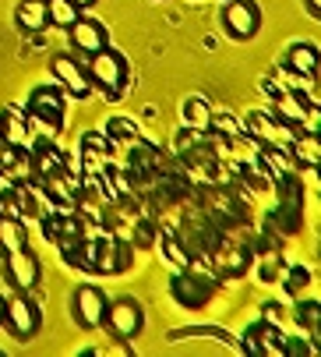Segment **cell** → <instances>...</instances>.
<instances>
[{"mask_svg":"<svg viewBox=\"0 0 321 357\" xmlns=\"http://www.w3.org/2000/svg\"><path fill=\"white\" fill-rule=\"evenodd\" d=\"M307 8H311V15L318 18V15H321V0H307Z\"/></svg>","mask_w":321,"mask_h":357,"instance_id":"obj_33","label":"cell"},{"mask_svg":"<svg viewBox=\"0 0 321 357\" xmlns=\"http://www.w3.org/2000/svg\"><path fill=\"white\" fill-rule=\"evenodd\" d=\"M102 322L110 326L113 340H131V336H138V329H141L145 315H141V308H138V301L120 297V301H113V304H106Z\"/></svg>","mask_w":321,"mask_h":357,"instance_id":"obj_4","label":"cell"},{"mask_svg":"<svg viewBox=\"0 0 321 357\" xmlns=\"http://www.w3.org/2000/svg\"><path fill=\"white\" fill-rule=\"evenodd\" d=\"M88 78L92 85H99L110 99H117L127 85V61L117 54V50H95V54L88 57Z\"/></svg>","mask_w":321,"mask_h":357,"instance_id":"obj_1","label":"cell"},{"mask_svg":"<svg viewBox=\"0 0 321 357\" xmlns=\"http://www.w3.org/2000/svg\"><path fill=\"white\" fill-rule=\"evenodd\" d=\"M290 156H293L297 167H318V135L300 131L290 145Z\"/></svg>","mask_w":321,"mask_h":357,"instance_id":"obj_21","label":"cell"},{"mask_svg":"<svg viewBox=\"0 0 321 357\" xmlns=\"http://www.w3.org/2000/svg\"><path fill=\"white\" fill-rule=\"evenodd\" d=\"M64 163H68V160L61 156V149H57V145H49V142H39V145L32 149V167H36V181H42V177H53V174L68 170Z\"/></svg>","mask_w":321,"mask_h":357,"instance_id":"obj_15","label":"cell"},{"mask_svg":"<svg viewBox=\"0 0 321 357\" xmlns=\"http://www.w3.org/2000/svg\"><path fill=\"white\" fill-rule=\"evenodd\" d=\"M223 25L233 39H251L261 29V11L254 0H230L223 11Z\"/></svg>","mask_w":321,"mask_h":357,"instance_id":"obj_7","label":"cell"},{"mask_svg":"<svg viewBox=\"0 0 321 357\" xmlns=\"http://www.w3.org/2000/svg\"><path fill=\"white\" fill-rule=\"evenodd\" d=\"M131 163H134L138 174H152V170L159 167V152H155L152 145H145V149L138 145V149H134V156H131Z\"/></svg>","mask_w":321,"mask_h":357,"instance_id":"obj_27","label":"cell"},{"mask_svg":"<svg viewBox=\"0 0 321 357\" xmlns=\"http://www.w3.org/2000/svg\"><path fill=\"white\" fill-rule=\"evenodd\" d=\"M68 32H71L75 50H81V54H95V50L106 46V29L99 22H92V18H78Z\"/></svg>","mask_w":321,"mask_h":357,"instance_id":"obj_14","label":"cell"},{"mask_svg":"<svg viewBox=\"0 0 321 357\" xmlns=\"http://www.w3.org/2000/svg\"><path fill=\"white\" fill-rule=\"evenodd\" d=\"M8 184H11V181L4 177V170H0V195H4V191H8Z\"/></svg>","mask_w":321,"mask_h":357,"instance_id":"obj_34","label":"cell"},{"mask_svg":"<svg viewBox=\"0 0 321 357\" xmlns=\"http://www.w3.org/2000/svg\"><path fill=\"white\" fill-rule=\"evenodd\" d=\"M247 135L258 138V145H272V149H290L293 138H297V128L279 121V117H269L261 110H251L247 117Z\"/></svg>","mask_w":321,"mask_h":357,"instance_id":"obj_3","label":"cell"},{"mask_svg":"<svg viewBox=\"0 0 321 357\" xmlns=\"http://www.w3.org/2000/svg\"><path fill=\"white\" fill-rule=\"evenodd\" d=\"M208 128H216L219 135H230V138H247V135H244V128H240V124H237L233 117H226V114H219V117H216V114H212V121H208Z\"/></svg>","mask_w":321,"mask_h":357,"instance_id":"obj_28","label":"cell"},{"mask_svg":"<svg viewBox=\"0 0 321 357\" xmlns=\"http://www.w3.org/2000/svg\"><path fill=\"white\" fill-rule=\"evenodd\" d=\"M212 262H216V269L223 276H240L247 269V251L244 248H233V244H223V248H216Z\"/></svg>","mask_w":321,"mask_h":357,"instance_id":"obj_20","label":"cell"},{"mask_svg":"<svg viewBox=\"0 0 321 357\" xmlns=\"http://www.w3.org/2000/svg\"><path fill=\"white\" fill-rule=\"evenodd\" d=\"M53 75H57L61 89H64V92H71L75 99H85V96L92 92L88 71H85L78 61H71V57H53Z\"/></svg>","mask_w":321,"mask_h":357,"instance_id":"obj_12","label":"cell"},{"mask_svg":"<svg viewBox=\"0 0 321 357\" xmlns=\"http://www.w3.org/2000/svg\"><path fill=\"white\" fill-rule=\"evenodd\" d=\"M18 25L25 32H42L49 25V15H46V0H22L18 11H15Z\"/></svg>","mask_w":321,"mask_h":357,"instance_id":"obj_19","label":"cell"},{"mask_svg":"<svg viewBox=\"0 0 321 357\" xmlns=\"http://www.w3.org/2000/svg\"><path fill=\"white\" fill-rule=\"evenodd\" d=\"M0 322H4V297H0Z\"/></svg>","mask_w":321,"mask_h":357,"instance_id":"obj_36","label":"cell"},{"mask_svg":"<svg viewBox=\"0 0 321 357\" xmlns=\"http://www.w3.org/2000/svg\"><path fill=\"white\" fill-rule=\"evenodd\" d=\"M173 297L184 304V308H201V304L212 297V283L201 280V276L180 273V276L173 280Z\"/></svg>","mask_w":321,"mask_h":357,"instance_id":"obj_13","label":"cell"},{"mask_svg":"<svg viewBox=\"0 0 321 357\" xmlns=\"http://www.w3.org/2000/svg\"><path fill=\"white\" fill-rule=\"evenodd\" d=\"M300 322H304L307 329H318V304H311V301L300 304Z\"/></svg>","mask_w":321,"mask_h":357,"instance_id":"obj_30","label":"cell"},{"mask_svg":"<svg viewBox=\"0 0 321 357\" xmlns=\"http://www.w3.org/2000/svg\"><path fill=\"white\" fill-rule=\"evenodd\" d=\"M163 255H166L170 262H177L180 269H187V255H184L180 241H173V237H163Z\"/></svg>","mask_w":321,"mask_h":357,"instance_id":"obj_29","label":"cell"},{"mask_svg":"<svg viewBox=\"0 0 321 357\" xmlns=\"http://www.w3.org/2000/svg\"><path fill=\"white\" fill-rule=\"evenodd\" d=\"M304 283H307V269H293L290 273V290H300Z\"/></svg>","mask_w":321,"mask_h":357,"instance_id":"obj_31","label":"cell"},{"mask_svg":"<svg viewBox=\"0 0 321 357\" xmlns=\"http://www.w3.org/2000/svg\"><path fill=\"white\" fill-rule=\"evenodd\" d=\"M0 248L4 251L25 248V227L18 216H0Z\"/></svg>","mask_w":321,"mask_h":357,"instance_id":"obj_24","label":"cell"},{"mask_svg":"<svg viewBox=\"0 0 321 357\" xmlns=\"http://www.w3.org/2000/svg\"><path fill=\"white\" fill-rule=\"evenodd\" d=\"M184 121L194 128V131H208V121H212V110H208V103L205 99H187L184 103Z\"/></svg>","mask_w":321,"mask_h":357,"instance_id":"obj_25","label":"cell"},{"mask_svg":"<svg viewBox=\"0 0 321 357\" xmlns=\"http://www.w3.org/2000/svg\"><path fill=\"white\" fill-rule=\"evenodd\" d=\"M75 4H78V8H92V4H95V0H75Z\"/></svg>","mask_w":321,"mask_h":357,"instance_id":"obj_35","label":"cell"},{"mask_svg":"<svg viewBox=\"0 0 321 357\" xmlns=\"http://www.w3.org/2000/svg\"><path fill=\"white\" fill-rule=\"evenodd\" d=\"M106 294L99 287H78L75 290V301H71V308H75V319L81 329H95L102 326V315H106Z\"/></svg>","mask_w":321,"mask_h":357,"instance_id":"obj_8","label":"cell"},{"mask_svg":"<svg viewBox=\"0 0 321 357\" xmlns=\"http://www.w3.org/2000/svg\"><path fill=\"white\" fill-rule=\"evenodd\" d=\"M0 138L11 145H29V121L22 117V110H15V107L0 110Z\"/></svg>","mask_w":321,"mask_h":357,"instance_id":"obj_17","label":"cell"},{"mask_svg":"<svg viewBox=\"0 0 321 357\" xmlns=\"http://www.w3.org/2000/svg\"><path fill=\"white\" fill-rule=\"evenodd\" d=\"M81 8L75 0H46V15H49V25H61V29H71L81 15Z\"/></svg>","mask_w":321,"mask_h":357,"instance_id":"obj_22","label":"cell"},{"mask_svg":"<svg viewBox=\"0 0 321 357\" xmlns=\"http://www.w3.org/2000/svg\"><path fill=\"white\" fill-rule=\"evenodd\" d=\"M286 68L300 78H318V46L311 43H297L286 50Z\"/></svg>","mask_w":321,"mask_h":357,"instance_id":"obj_16","label":"cell"},{"mask_svg":"<svg viewBox=\"0 0 321 357\" xmlns=\"http://www.w3.org/2000/svg\"><path fill=\"white\" fill-rule=\"evenodd\" d=\"M307 99L304 96H297L293 89H283V92H276V114H279V121H286V124H300L304 121V114H307Z\"/></svg>","mask_w":321,"mask_h":357,"instance_id":"obj_18","label":"cell"},{"mask_svg":"<svg viewBox=\"0 0 321 357\" xmlns=\"http://www.w3.org/2000/svg\"><path fill=\"white\" fill-rule=\"evenodd\" d=\"M64 89L61 85H39L29 96V121L42 124L46 131L64 128Z\"/></svg>","mask_w":321,"mask_h":357,"instance_id":"obj_2","label":"cell"},{"mask_svg":"<svg viewBox=\"0 0 321 357\" xmlns=\"http://www.w3.org/2000/svg\"><path fill=\"white\" fill-rule=\"evenodd\" d=\"M0 170L11 184H32L36 181V167H32V149L29 145H11L0 138Z\"/></svg>","mask_w":321,"mask_h":357,"instance_id":"obj_6","label":"cell"},{"mask_svg":"<svg viewBox=\"0 0 321 357\" xmlns=\"http://www.w3.org/2000/svg\"><path fill=\"white\" fill-rule=\"evenodd\" d=\"M42 230H46V237L53 241V244H71V241H81V237H88V227H85V220L78 216V213H71V209H57L53 216H46L42 220Z\"/></svg>","mask_w":321,"mask_h":357,"instance_id":"obj_9","label":"cell"},{"mask_svg":"<svg viewBox=\"0 0 321 357\" xmlns=\"http://www.w3.org/2000/svg\"><path fill=\"white\" fill-rule=\"evenodd\" d=\"M134 241H138V244H148V241H152V227H148V223H138V234H134Z\"/></svg>","mask_w":321,"mask_h":357,"instance_id":"obj_32","label":"cell"},{"mask_svg":"<svg viewBox=\"0 0 321 357\" xmlns=\"http://www.w3.org/2000/svg\"><path fill=\"white\" fill-rule=\"evenodd\" d=\"M4 322H8V329H11V336L15 340H32L36 333H39V308L29 301V297H11V301H4Z\"/></svg>","mask_w":321,"mask_h":357,"instance_id":"obj_5","label":"cell"},{"mask_svg":"<svg viewBox=\"0 0 321 357\" xmlns=\"http://www.w3.org/2000/svg\"><path fill=\"white\" fill-rule=\"evenodd\" d=\"M4 273H8L11 287H18V290H32V287L39 283V262H36V255H29L25 248L8 251V259H4Z\"/></svg>","mask_w":321,"mask_h":357,"instance_id":"obj_11","label":"cell"},{"mask_svg":"<svg viewBox=\"0 0 321 357\" xmlns=\"http://www.w3.org/2000/svg\"><path fill=\"white\" fill-rule=\"evenodd\" d=\"M261 163L269 167L276 177H286V174H293V156H290V149H272V145H261Z\"/></svg>","mask_w":321,"mask_h":357,"instance_id":"obj_23","label":"cell"},{"mask_svg":"<svg viewBox=\"0 0 321 357\" xmlns=\"http://www.w3.org/2000/svg\"><path fill=\"white\" fill-rule=\"evenodd\" d=\"M106 138L110 142H138V124L127 121V117H110V124H106Z\"/></svg>","mask_w":321,"mask_h":357,"instance_id":"obj_26","label":"cell"},{"mask_svg":"<svg viewBox=\"0 0 321 357\" xmlns=\"http://www.w3.org/2000/svg\"><path fill=\"white\" fill-rule=\"evenodd\" d=\"M244 350L251 357L265 354V357H283L286 354V336H279V329H272L269 322H258L244 333Z\"/></svg>","mask_w":321,"mask_h":357,"instance_id":"obj_10","label":"cell"}]
</instances>
